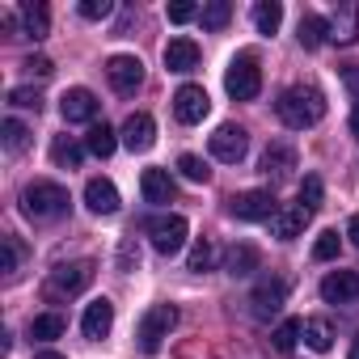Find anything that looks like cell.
<instances>
[{"instance_id": "1", "label": "cell", "mask_w": 359, "mask_h": 359, "mask_svg": "<svg viewBox=\"0 0 359 359\" xmlns=\"http://www.w3.org/2000/svg\"><path fill=\"white\" fill-rule=\"evenodd\" d=\"M275 114H279V123H283V127H292V131L317 127V123L325 118V93H321V89H313V85H292V89H283V93H279Z\"/></svg>"}, {"instance_id": "2", "label": "cell", "mask_w": 359, "mask_h": 359, "mask_svg": "<svg viewBox=\"0 0 359 359\" xmlns=\"http://www.w3.org/2000/svg\"><path fill=\"white\" fill-rule=\"evenodd\" d=\"M22 212L30 220H55L68 212V191L60 182H30L22 191Z\"/></svg>"}, {"instance_id": "3", "label": "cell", "mask_w": 359, "mask_h": 359, "mask_svg": "<svg viewBox=\"0 0 359 359\" xmlns=\"http://www.w3.org/2000/svg\"><path fill=\"white\" fill-rule=\"evenodd\" d=\"M89 283H93V262H89V258H81V262H60V266L47 275L43 296H47V300H68V296H81Z\"/></svg>"}, {"instance_id": "4", "label": "cell", "mask_w": 359, "mask_h": 359, "mask_svg": "<svg viewBox=\"0 0 359 359\" xmlns=\"http://www.w3.org/2000/svg\"><path fill=\"white\" fill-rule=\"evenodd\" d=\"M224 89H229V97H237V102H254V97L262 93V68H258V60H254L250 51H241V55L229 64Z\"/></svg>"}, {"instance_id": "5", "label": "cell", "mask_w": 359, "mask_h": 359, "mask_svg": "<svg viewBox=\"0 0 359 359\" xmlns=\"http://www.w3.org/2000/svg\"><path fill=\"white\" fill-rule=\"evenodd\" d=\"M144 233H148V241H152V250L156 254H177L187 245V233H191V224H187V216H152L148 224H144Z\"/></svg>"}, {"instance_id": "6", "label": "cell", "mask_w": 359, "mask_h": 359, "mask_svg": "<svg viewBox=\"0 0 359 359\" xmlns=\"http://www.w3.org/2000/svg\"><path fill=\"white\" fill-rule=\"evenodd\" d=\"M173 325H177V309H173V304H152V309L144 313V321H140V334H135V338H140V351H144V355H156Z\"/></svg>"}, {"instance_id": "7", "label": "cell", "mask_w": 359, "mask_h": 359, "mask_svg": "<svg viewBox=\"0 0 359 359\" xmlns=\"http://www.w3.org/2000/svg\"><path fill=\"white\" fill-rule=\"evenodd\" d=\"M208 148H212V156H216V161H224V165H237V161L250 152V135H245V127H237V123H224V127H216V135L208 140Z\"/></svg>"}, {"instance_id": "8", "label": "cell", "mask_w": 359, "mask_h": 359, "mask_svg": "<svg viewBox=\"0 0 359 359\" xmlns=\"http://www.w3.org/2000/svg\"><path fill=\"white\" fill-rule=\"evenodd\" d=\"M229 212L237 216V220H245V224H258V220H275V195L271 191H241L233 203H229Z\"/></svg>"}, {"instance_id": "9", "label": "cell", "mask_w": 359, "mask_h": 359, "mask_svg": "<svg viewBox=\"0 0 359 359\" xmlns=\"http://www.w3.org/2000/svg\"><path fill=\"white\" fill-rule=\"evenodd\" d=\"M208 110H212V102H208V89H203V85H182V89L173 93V114H177V123L195 127V123L208 118Z\"/></svg>"}, {"instance_id": "10", "label": "cell", "mask_w": 359, "mask_h": 359, "mask_svg": "<svg viewBox=\"0 0 359 359\" xmlns=\"http://www.w3.org/2000/svg\"><path fill=\"white\" fill-rule=\"evenodd\" d=\"M106 81L114 85V93H135L144 85V64L135 55H110L106 60Z\"/></svg>"}, {"instance_id": "11", "label": "cell", "mask_w": 359, "mask_h": 359, "mask_svg": "<svg viewBox=\"0 0 359 359\" xmlns=\"http://www.w3.org/2000/svg\"><path fill=\"white\" fill-rule=\"evenodd\" d=\"M283 300H287V283L283 279H262L254 292H250V304H254V317H275L279 309H283Z\"/></svg>"}, {"instance_id": "12", "label": "cell", "mask_w": 359, "mask_h": 359, "mask_svg": "<svg viewBox=\"0 0 359 359\" xmlns=\"http://www.w3.org/2000/svg\"><path fill=\"white\" fill-rule=\"evenodd\" d=\"M359 296V275L355 271H330L321 279V300L325 304H351Z\"/></svg>"}, {"instance_id": "13", "label": "cell", "mask_w": 359, "mask_h": 359, "mask_svg": "<svg viewBox=\"0 0 359 359\" xmlns=\"http://www.w3.org/2000/svg\"><path fill=\"white\" fill-rule=\"evenodd\" d=\"M60 110H64L68 123H93V118H97V97L76 85V89H68V93L60 97Z\"/></svg>"}, {"instance_id": "14", "label": "cell", "mask_w": 359, "mask_h": 359, "mask_svg": "<svg viewBox=\"0 0 359 359\" xmlns=\"http://www.w3.org/2000/svg\"><path fill=\"white\" fill-rule=\"evenodd\" d=\"M123 144L131 148V152H148L152 144H156V123H152V114H131L127 123H123Z\"/></svg>"}, {"instance_id": "15", "label": "cell", "mask_w": 359, "mask_h": 359, "mask_svg": "<svg viewBox=\"0 0 359 359\" xmlns=\"http://www.w3.org/2000/svg\"><path fill=\"white\" fill-rule=\"evenodd\" d=\"M165 68H169V72H195V68H199V43H195V39H169V47H165Z\"/></svg>"}, {"instance_id": "16", "label": "cell", "mask_w": 359, "mask_h": 359, "mask_svg": "<svg viewBox=\"0 0 359 359\" xmlns=\"http://www.w3.org/2000/svg\"><path fill=\"white\" fill-rule=\"evenodd\" d=\"M18 18H22V30H26V39H47V30H51V9L43 5V0H22V9H18Z\"/></svg>"}, {"instance_id": "17", "label": "cell", "mask_w": 359, "mask_h": 359, "mask_svg": "<svg viewBox=\"0 0 359 359\" xmlns=\"http://www.w3.org/2000/svg\"><path fill=\"white\" fill-rule=\"evenodd\" d=\"M85 203H89V212H97V216H114V212H118V191H114V182H106V177H89Z\"/></svg>"}, {"instance_id": "18", "label": "cell", "mask_w": 359, "mask_h": 359, "mask_svg": "<svg viewBox=\"0 0 359 359\" xmlns=\"http://www.w3.org/2000/svg\"><path fill=\"white\" fill-rule=\"evenodd\" d=\"M309 216H313V212H304L300 203H287V208H279V212H275L271 233H275L279 241H292V237H300V229L309 224Z\"/></svg>"}, {"instance_id": "19", "label": "cell", "mask_w": 359, "mask_h": 359, "mask_svg": "<svg viewBox=\"0 0 359 359\" xmlns=\"http://www.w3.org/2000/svg\"><path fill=\"white\" fill-rule=\"evenodd\" d=\"M110 325H114V304L102 296V300H93V304L85 309L81 330H85V338H106V334H110Z\"/></svg>"}, {"instance_id": "20", "label": "cell", "mask_w": 359, "mask_h": 359, "mask_svg": "<svg viewBox=\"0 0 359 359\" xmlns=\"http://www.w3.org/2000/svg\"><path fill=\"white\" fill-rule=\"evenodd\" d=\"M140 191H144V199H148V203H169V199L177 195L173 177H169L165 169H144V177H140Z\"/></svg>"}, {"instance_id": "21", "label": "cell", "mask_w": 359, "mask_h": 359, "mask_svg": "<svg viewBox=\"0 0 359 359\" xmlns=\"http://www.w3.org/2000/svg\"><path fill=\"white\" fill-rule=\"evenodd\" d=\"M224 271H229V275H237V279H241V275H254V271H258V245L237 241V245L224 254Z\"/></svg>"}, {"instance_id": "22", "label": "cell", "mask_w": 359, "mask_h": 359, "mask_svg": "<svg viewBox=\"0 0 359 359\" xmlns=\"http://www.w3.org/2000/svg\"><path fill=\"white\" fill-rule=\"evenodd\" d=\"M355 39H359V13L355 5H342L330 22V43H355Z\"/></svg>"}, {"instance_id": "23", "label": "cell", "mask_w": 359, "mask_h": 359, "mask_svg": "<svg viewBox=\"0 0 359 359\" xmlns=\"http://www.w3.org/2000/svg\"><path fill=\"white\" fill-rule=\"evenodd\" d=\"M296 39H300V47H309V51H313V47H321V43L330 39V22H325L321 13H304V18H300V34H296Z\"/></svg>"}, {"instance_id": "24", "label": "cell", "mask_w": 359, "mask_h": 359, "mask_svg": "<svg viewBox=\"0 0 359 359\" xmlns=\"http://www.w3.org/2000/svg\"><path fill=\"white\" fill-rule=\"evenodd\" d=\"M81 156H85V148H81L76 140H68V135H55V140H51V161H55L60 169H76Z\"/></svg>"}, {"instance_id": "25", "label": "cell", "mask_w": 359, "mask_h": 359, "mask_svg": "<svg viewBox=\"0 0 359 359\" xmlns=\"http://www.w3.org/2000/svg\"><path fill=\"white\" fill-rule=\"evenodd\" d=\"M262 169L275 173V177H283L287 169H296V152H292L287 144H271V148L262 152Z\"/></svg>"}, {"instance_id": "26", "label": "cell", "mask_w": 359, "mask_h": 359, "mask_svg": "<svg viewBox=\"0 0 359 359\" xmlns=\"http://www.w3.org/2000/svg\"><path fill=\"white\" fill-rule=\"evenodd\" d=\"M279 22H283V5H279V0H258V5H254V26H258V34H275Z\"/></svg>"}, {"instance_id": "27", "label": "cell", "mask_w": 359, "mask_h": 359, "mask_svg": "<svg viewBox=\"0 0 359 359\" xmlns=\"http://www.w3.org/2000/svg\"><path fill=\"white\" fill-rule=\"evenodd\" d=\"M85 148H89L93 156H110V152L118 148V135H114L106 123H93V127H89V135H85Z\"/></svg>"}, {"instance_id": "28", "label": "cell", "mask_w": 359, "mask_h": 359, "mask_svg": "<svg viewBox=\"0 0 359 359\" xmlns=\"http://www.w3.org/2000/svg\"><path fill=\"white\" fill-rule=\"evenodd\" d=\"M300 334H304V321H296V317L279 321V325H275V334H271V338H275V351H279V355H292V351H296V342H300Z\"/></svg>"}, {"instance_id": "29", "label": "cell", "mask_w": 359, "mask_h": 359, "mask_svg": "<svg viewBox=\"0 0 359 359\" xmlns=\"http://www.w3.org/2000/svg\"><path fill=\"white\" fill-rule=\"evenodd\" d=\"M60 334H64V317L60 313H43V317L30 321V338L34 342H55Z\"/></svg>"}, {"instance_id": "30", "label": "cell", "mask_w": 359, "mask_h": 359, "mask_svg": "<svg viewBox=\"0 0 359 359\" xmlns=\"http://www.w3.org/2000/svg\"><path fill=\"white\" fill-rule=\"evenodd\" d=\"M304 342H309V351H317V355H325V351L334 346V330H330L325 321H317V317H309V321H304Z\"/></svg>"}, {"instance_id": "31", "label": "cell", "mask_w": 359, "mask_h": 359, "mask_svg": "<svg viewBox=\"0 0 359 359\" xmlns=\"http://www.w3.org/2000/svg\"><path fill=\"white\" fill-rule=\"evenodd\" d=\"M0 140H5L9 152H22V148L30 144V127L18 123V118H5V123H0Z\"/></svg>"}, {"instance_id": "32", "label": "cell", "mask_w": 359, "mask_h": 359, "mask_svg": "<svg viewBox=\"0 0 359 359\" xmlns=\"http://www.w3.org/2000/svg\"><path fill=\"white\" fill-rule=\"evenodd\" d=\"M203 30H224L229 26V18H233V5L229 0H212V5H203Z\"/></svg>"}, {"instance_id": "33", "label": "cell", "mask_w": 359, "mask_h": 359, "mask_svg": "<svg viewBox=\"0 0 359 359\" xmlns=\"http://www.w3.org/2000/svg\"><path fill=\"white\" fill-rule=\"evenodd\" d=\"M177 169H182L187 182H208V177H212L208 161H203V156H195V152H182V156H177Z\"/></svg>"}, {"instance_id": "34", "label": "cell", "mask_w": 359, "mask_h": 359, "mask_svg": "<svg viewBox=\"0 0 359 359\" xmlns=\"http://www.w3.org/2000/svg\"><path fill=\"white\" fill-rule=\"evenodd\" d=\"M321 195H325L321 177H317V173H309L304 182H300V208H304V212H317V208H321Z\"/></svg>"}, {"instance_id": "35", "label": "cell", "mask_w": 359, "mask_h": 359, "mask_svg": "<svg viewBox=\"0 0 359 359\" xmlns=\"http://www.w3.org/2000/svg\"><path fill=\"white\" fill-rule=\"evenodd\" d=\"M0 245H5V266H0V271H5V275L13 279V275L22 271V258H26V250H22V241H18V237H5Z\"/></svg>"}, {"instance_id": "36", "label": "cell", "mask_w": 359, "mask_h": 359, "mask_svg": "<svg viewBox=\"0 0 359 359\" xmlns=\"http://www.w3.org/2000/svg\"><path fill=\"white\" fill-rule=\"evenodd\" d=\"M338 245H342V241H338V233H334V229H325V233L313 241V258H317V262H330V258H338Z\"/></svg>"}, {"instance_id": "37", "label": "cell", "mask_w": 359, "mask_h": 359, "mask_svg": "<svg viewBox=\"0 0 359 359\" xmlns=\"http://www.w3.org/2000/svg\"><path fill=\"white\" fill-rule=\"evenodd\" d=\"M212 262H216L212 241H199V245L191 250V258H187V266H191V271H199V275H203V271H212Z\"/></svg>"}, {"instance_id": "38", "label": "cell", "mask_w": 359, "mask_h": 359, "mask_svg": "<svg viewBox=\"0 0 359 359\" xmlns=\"http://www.w3.org/2000/svg\"><path fill=\"white\" fill-rule=\"evenodd\" d=\"M199 13H203V9H199V5H191V0H173V5L165 9V18H169L173 26H187V22H191V18H199Z\"/></svg>"}, {"instance_id": "39", "label": "cell", "mask_w": 359, "mask_h": 359, "mask_svg": "<svg viewBox=\"0 0 359 359\" xmlns=\"http://www.w3.org/2000/svg\"><path fill=\"white\" fill-rule=\"evenodd\" d=\"M110 0H81V18H89V22H102V18H110Z\"/></svg>"}, {"instance_id": "40", "label": "cell", "mask_w": 359, "mask_h": 359, "mask_svg": "<svg viewBox=\"0 0 359 359\" xmlns=\"http://www.w3.org/2000/svg\"><path fill=\"white\" fill-rule=\"evenodd\" d=\"M9 106H22V110H43V97L34 89H13L9 93Z\"/></svg>"}, {"instance_id": "41", "label": "cell", "mask_w": 359, "mask_h": 359, "mask_svg": "<svg viewBox=\"0 0 359 359\" xmlns=\"http://www.w3.org/2000/svg\"><path fill=\"white\" fill-rule=\"evenodd\" d=\"M342 85H346L351 97L359 102V64H342Z\"/></svg>"}, {"instance_id": "42", "label": "cell", "mask_w": 359, "mask_h": 359, "mask_svg": "<svg viewBox=\"0 0 359 359\" xmlns=\"http://www.w3.org/2000/svg\"><path fill=\"white\" fill-rule=\"evenodd\" d=\"M26 68H30L34 76H51V60H47V55H30V60H26Z\"/></svg>"}, {"instance_id": "43", "label": "cell", "mask_w": 359, "mask_h": 359, "mask_svg": "<svg viewBox=\"0 0 359 359\" xmlns=\"http://www.w3.org/2000/svg\"><path fill=\"white\" fill-rule=\"evenodd\" d=\"M131 262H140V250H135L131 241H123V250H118V266H123V271H131Z\"/></svg>"}, {"instance_id": "44", "label": "cell", "mask_w": 359, "mask_h": 359, "mask_svg": "<svg viewBox=\"0 0 359 359\" xmlns=\"http://www.w3.org/2000/svg\"><path fill=\"white\" fill-rule=\"evenodd\" d=\"M346 233H351V241L359 245V216H351V229H346Z\"/></svg>"}, {"instance_id": "45", "label": "cell", "mask_w": 359, "mask_h": 359, "mask_svg": "<svg viewBox=\"0 0 359 359\" xmlns=\"http://www.w3.org/2000/svg\"><path fill=\"white\" fill-rule=\"evenodd\" d=\"M351 131H355V140H359V106H355V114H351Z\"/></svg>"}, {"instance_id": "46", "label": "cell", "mask_w": 359, "mask_h": 359, "mask_svg": "<svg viewBox=\"0 0 359 359\" xmlns=\"http://www.w3.org/2000/svg\"><path fill=\"white\" fill-rule=\"evenodd\" d=\"M346 359H359V334H355V342H351V355Z\"/></svg>"}, {"instance_id": "47", "label": "cell", "mask_w": 359, "mask_h": 359, "mask_svg": "<svg viewBox=\"0 0 359 359\" xmlns=\"http://www.w3.org/2000/svg\"><path fill=\"white\" fill-rule=\"evenodd\" d=\"M39 359H64V355H60V351H43Z\"/></svg>"}]
</instances>
